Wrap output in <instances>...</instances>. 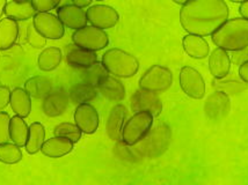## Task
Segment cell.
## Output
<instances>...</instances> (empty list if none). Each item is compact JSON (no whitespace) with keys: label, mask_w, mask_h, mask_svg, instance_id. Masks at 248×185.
Instances as JSON below:
<instances>
[{"label":"cell","mask_w":248,"mask_h":185,"mask_svg":"<svg viewBox=\"0 0 248 185\" xmlns=\"http://www.w3.org/2000/svg\"><path fill=\"white\" fill-rule=\"evenodd\" d=\"M224 0H189L180 10V23L188 34L210 36L229 20Z\"/></svg>","instance_id":"obj_1"},{"label":"cell","mask_w":248,"mask_h":185,"mask_svg":"<svg viewBox=\"0 0 248 185\" xmlns=\"http://www.w3.org/2000/svg\"><path fill=\"white\" fill-rule=\"evenodd\" d=\"M212 42L226 51H240L248 48V19L234 17L227 20L211 35Z\"/></svg>","instance_id":"obj_2"},{"label":"cell","mask_w":248,"mask_h":185,"mask_svg":"<svg viewBox=\"0 0 248 185\" xmlns=\"http://www.w3.org/2000/svg\"><path fill=\"white\" fill-rule=\"evenodd\" d=\"M172 131L166 123L153 122L152 128L140 142L131 146L134 153L141 157L155 158L160 157L170 147Z\"/></svg>","instance_id":"obj_3"},{"label":"cell","mask_w":248,"mask_h":185,"mask_svg":"<svg viewBox=\"0 0 248 185\" xmlns=\"http://www.w3.org/2000/svg\"><path fill=\"white\" fill-rule=\"evenodd\" d=\"M101 63L109 74L116 78H131L140 71L137 58L122 49H109L103 54Z\"/></svg>","instance_id":"obj_4"},{"label":"cell","mask_w":248,"mask_h":185,"mask_svg":"<svg viewBox=\"0 0 248 185\" xmlns=\"http://www.w3.org/2000/svg\"><path fill=\"white\" fill-rule=\"evenodd\" d=\"M152 114L149 111H138L134 116L126 119L122 131V142L128 145L129 147L140 142L153 125Z\"/></svg>","instance_id":"obj_5"},{"label":"cell","mask_w":248,"mask_h":185,"mask_svg":"<svg viewBox=\"0 0 248 185\" xmlns=\"http://www.w3.org/2000/svg\"><path fill=\"white\" fill-rule=\"evenodd\" d=\"M173 84V73L168 67L153 65L140 79V88L153 93H164Z\"/></svg>","instance_id":"obj_6"},{"label":"cell","mask_w":248,"mask_h":185,"mask_svg":"<svg viewBox=\"0 0 248 185\" xmlns=\"http://www.w3.org/2000/svg\"><path fill=\"white\" fill-rule=\"evenodd\" d=\"M72 42L77 46L96 52L107 48L109 36L103 29L91 25L75 30L72 34Z\"/></svg>","instance_id":"obj_7"},{"label":"cell","mask_w":248,"mask_h":185,"mask_svg":"<svg viewBox=\"0 0 248 185\" xmlns=\"http://www.w3.org/2000/svg\"><path fill=\"white\" fill-rule=\"evenodd\" d=\"M32 25L46 40H61L65 34L63 22L50 12H36L32 16Z\"/></svg>","instance_id":"obj_8"},{"label":"cell","mask_w":248,"mask_h":185,"mask_svg":"<svg viewBox=\"0 0 248 185\" xmlns=\"http://www.w3.org/2000/svg\"><path fill=\"white\" fill-rule=\"evenodd\" d=\"M180 86L190 99L201 100L205 95V81L196 69L190 66L182 67L180 71Z\"/></svg>","instance_id":"obj_9"},{"label":"cell","mask_w":248,"mask_h":185,"mask_svg":"<svg viewBox=\"0 0 248 185\" xmlns=\"http://www.w3.org/2000/svg\"><path fill=\"white\" fill-rule=\"evenodd\" d=\"M86 15L91 25L103 30L115 27L120 20L119 12L111 6L102 4L88 6Z\"/></svg>","instance_id":"obj_10"},{"label":"cell","mask_w":248,"mask_h":185,"mask_svg":"<svg viewBox=\"0 0 248 185\" xmlns=\"http://www.w3.org/2000/svg\"><path fill=\"white\" fill-rule=\"evenodd\" d=\"M130 108L134 113L149 111L153 117H158L162 113V102L156 93L140 88L132 94L130 99Z\"/></svg>","instance_id":"obj_11"},{"label":"cell","mask_w":248,"mask_h":185,"mask_svg":"<svg viewBox=\"0 0 248 185\" xmlns=\"http://www.w3.org/2000/svg\"><path fill=\"white\" fill-rule=\"evenodd\" d=\"M231 110L230 96L220 90L210 94L204 103V114L211 120H221L225 118Z\"/></svg>","instance_id":"obj_12"},{"label":"cell","mask_w":248,"mask_h":185,"mask_svg":"<svg viewBox=\"0 0 248 185\" xmlns=\"http://www.w3.org/2000/svg\"><path fill=\"white\" fill-rule=\"evenodd\" d=\"M75 123L82 133H95L100 123L99 113L91 103L78 104L75 111Z\"/></svg>","instance_id":"obj_13"},{"label":"cell","mask_w":248,"mask_h":185,"mask_svg":"<svg viewBox=\"0 0 248 185\" xmlns=\"http://www.w3.org/2000/svg\"><path fill=\"white\" fill-rule=\"evenodd\" d=\"M57 16L60 17L65 27L73 29V30L85 27L88 22L86 11H84V8L75 4L63 5L61 7H57Z\"/></svg>","instance_id":"obj_14"},{"label":"cell","mask_w":248,"mask_h":185,"mask_svg":"<svg viewBox=\"0 0 248 185\" xmlns=\"http://www.w3.org/2000/svg\"><path fill=\"white\" fill-rule=\"evenodd\" d=\"M70 98L63 88L52 89L46 98L43 99L42 109L46 116L58 117L65 113L69 105Z\"/></svg>","instance_id":"obj_15"},{"label":"cell","mask_w":248,"mask_h":185,"mask_svg":"<svg viewBox=\"0 0 248 185\" xmlns=\"http://www.w3.org/2000/svg\"><path fill=\"white\" fill-rule=\"evenodd\" d=\"M128 110L123 104H116L111 108L106 123V132L113 142H122L123 126L126 122Z\"/></svg>","instance_id":"obj_16"},{"label":"cell","mask_w":248,"mask_h":185,"mask_svg":"<svg viewBox=\"0 0 248 185\" xmlns=\"http://www.w3.org/2000/svg\"><path fill=\"white\" fill-rule=\"evenodd\" d=\"M209 71L215 79H224L231 71V58L226 50L217 48L209 55Z\"/></svg>","instance_id":"obj_17"},{"label":"cell","mask_w":248,"mask_h":185,"mask_svg":"<svg viewBox=\"0 0 248 185\" xmlns=\"http://www.w3.org/2000/svg\"><path fill=\"white\" fill-rule=\"evenodd\" d=\"M97 90L105 99L113 102H121L125 98V87L116 76L108 74L97 85Z\"/></svg>","instance_id":"obj_18"},{"label":"cell","mask_w":248,"mask_h":185,"mask_svg":"<svg viewBox=\"0 0 248 185\" xmlns=\"http://www.w3.org/2000/svg\"><path fill=\"white\" fill-rule=\"evenodd\" d=\"M182 46H184L186 54L194 59H204L210 55L209 43L200 35H186L182 40Z\"/></svg>","instance_id":"obj_19"},{"label":"cell","mask_w":248,"mask_h":185,"mask_svg":"<svg viewBox=\"0 0 248 185\" xmlns=\"http://www.w3.org/2000/svg\"><path fill=\"white\" fill-rule=\"evenodd\" d=\"M73 146H75V142H71L67 138L55 136L44 142L41 152L46 157L60 158L72 152Z\"/></svg>","instance_id":"obj_20"},{"label":"cell","mask_w":248,"mask_h":185,"mask_svg":"<svg viewBox=\"0 0 248 185\" xmlns=\"http://www.w3.org/2000/svg\"><path fill=\"white\" fill-rule=\"evenodd\" d=\"M66 63L70 66L76 67V69H87L92 66L93 64L97 63V55L95 51L80 48L76 44L73 48H71L66 54Z\"/></svg>","instance_id":"obj_21"},{"label":"cell","mask_w":248,"mask_h":185,"mask_svg":"<svg viewBox=\"0 0 248 185\" xmlns=\"http://www.w3.org/2000/svg\"><path fill=\"white\" fill-rule=\"evenodd\" d=\"M20 34L19 23L11 17L0 19V50L11 49L16 43Z\"/></svg>","instance_id":"obj_22"},{"label":"cell","mask_w":248,"mask_h":185,"mask_svg":"<svg viewBox=\"0 0 248 185\" xmlns=\"http://www.w3.org/2000/svg\"><path fill=\"white\" fill-rule=\"evenodd\" d=\"M35 13H36V10L32 6L31 0H25V1L12 0L7 2L5 7L6 16L16 21H27L35 15Z\"/></svg>","instance_id":"obj_23"},{"label":"cell","mask_w":248,"mask_h":185,"mask_svg":"<svg viewBox=\"0 0 248 185\" xmlns=\"http://www.w3.org/2000/svg\"><path fill=\"white\" fill-rule=\"evenodd\" d=\"M11 108L17 116L26 118L31 113V96L25 88H14L11 93Z\"/></svg>","instance_id":"obj_24"},{"label":"cell","mask_w":248,"mask_h":185,"mask_svg":"<svg viewBox=\"0 0 248 185\" xmlns=\"http://www.w3.org/2000/svg\"><path fill=\"white\" fill-rule=\"evenodd\" d=\"M63 54L60 48L50 46L44 49L37 57V67L43 72H51L61 65Z\"/></svg>","instance_id":"obj_25"},{"label":"cell","mask_w":248,"mask_h":185,"mask_svg":"<svg viewBox=\"0 0 248 185\" xmlns=\"http://www.w3.org/2000/svg\"><path fill=\"white\" fill-rule=\"evenodd\" d=\"M97 88L87 82H81L71 87L69 92L70 101L73 104L78 105L81 103H90L97 96Z\"/></svg>","instance_id":"obj_26"},{"label":"cell","mask_w":248,"mask_h":185,"mask_svg":"<svg viewBox=\"0 0 248 185\" xmlns=\"http://www.w3.org/2000/svg\"><path fill=\"white\" fill-rule=\"evenodd\" d=\"M46 142V128L41 123H31L29 125V134L26 142V151L28 154L34 155L41 152L43 143Z\"/></svg>","instance_id":"obj_27"},{"label":"cell","mask_w":248,"mask_h":185,"mask_svg":"<svg viewBox=\"0 0 248 185\" xmlns=\"http://www.w3.org/2000/svg\"><path fill=\"white\" fill-rule=\"evenodd\" d=\"M25 89L34 99H44L52 90V84L46 76H31L25 82Z\"/></svg>","instance_id":"obj_28"},{"label":"cell","mask_w":248,"mask_h":185,"mask_svg":"<svg viewBox=\"0 0 248 185\" xmlns=\"http://www.w3.org/2000/svg\"><path fill=\"white\" fill-rule=\"evenodd\" d=\"M29 134V126L27 123L23 120L22 117L16 114L14 117H11L10 123V136L11 140L14 143H16L20 147L26 146Z\"/></svg>","instance_id":"obj_29"},{"label":"cell","mask_w":248,"mask_h":185,"mask_svg":"<svg viewBox=\"0 0 248 185\" xmlns=\"http://www.w3.org/2000/svg\"><path fill=\"white\" fill-rule=\"evenodd\" d=\"M212 87L216 90H220V92H224L227 95H238V94H241L245 90L247 89L248 84L244 82L243 80H233V79H230V80H224V79H215L212 81Z\"/></svg>","instance_id":"obj_30"},{"label":"cell","mask_w":248,"mask_h":185,"mask_svg":"<svg viewBox=\"0 0 248 185\" xmlns=\"http://www.w3.org/2000/svg\"><path fill=\"white\" fill-rule=\"evenodd\" d=\"M22 151L14 142L0 143V162L5 164H16L22 160Z\"/></svg>","instance_id":"obj_31"},{"label":"cell","mask_w":248,"mask_h":185,"mask_svg":"<svg viewBox=\"0 0 248 185\" xmlns=\"http://www.w3.org/2000/svg\"><path fill=\"white\" fill-rule=\"evenodd\" d=\"M107 74V70L105 69L102 63H95L87 69H82L81 71V78L84 82H87V84L93 85L95 87H97V85Z\"/></svg>","instance_id":"obj_32"},{"label":"cell","mask_w":248,"mask_h":185,"mask_svg":"<svg viewBox=\"0 0 248 185\" xmlns=\"http://www.w3.org/2000/svg\"><path fill=\"white\" fill-rule=\"evenodd\" d=\"M54 136L64 137L70 139L71 142H78L81 139L82 132L78 126L72 123H61V124L56 125L54 128Z\"/></svg>","instance_id":"obj_33"},{"label":"cell","mask_w":248,"mask_h":185,"mask_svg":"<svg viewBox=\"0 0 248 185\" xmlns=\"http://www.w3.org/2000/svg\"><path fill=\"white\" fill-rule=\"evenodd\" d=\"M26 41L35 49H42L46 45V38L38 33L32 23L26 29Z\"/></svg>","instance_id":"obj_34"},{"label":"cell","mask_w":248,"mask_h":185,"mask_svg":"<svg viewBox=\"0 0 248 185\" xmlns=\"http://www.w3.org/2000/svg\"><path fill=\"white\" fill-rule=\"evenodd\" d=\"M10 123V114L5 111H0V143L8 142L11 140Z\"/></svg>","instance_id":"obj_35"},{"label":"cell","mask_w":248,"mask_h":185,"mask_svg":"<svg viewBox=\"0 0 248 185\" xmlns=\"http://www.w3.org/2000/svg\"><path fill=\"white\" fill-rule=\"evenodd\" d=\"M62 0H31L36 12H50L60 6Z\"/></svg>","instance_id":"obj_36"},{"label":"cell","mask_w":248,"mask_h":185,"mask_svg":"<svg viewBox=\"0 0 248 185\" xmlns=\"http://www.w3.org/2000/svg\"><path fill=\"white\" fill-rule=\"evenodd\" d=\"M11 93L10 88L6 86H0V111L6 109L11 101Z\"/></svg>","instance_id":"obj_37"},{"label":"cell","mask_w":248,"mask_h":185,"mask_svg":"<svg viewBox=\"0 0 248 185\" xmlns=\"http://www.w3.org/2000/svg\"><path fill=\"white\" fill-rule=\"evenodd\" d=\"M239 76L244 82L248 84V59L239 65Z\"/></svg>","instance_id":"obj_38"},{"label":"cell","mask_w":248,"mask_h":185,"mask_svg":"<svg viewBox=\"0 0 248 185\" xmlns=\"http://www.w3.org/2000/svg\"><path fill=\"white\" fill-rule=\"evenodd\" d=\"M239 13H240V15L245 17V19H248V0L241 2L240 7H239Z\"/></svg>","instance_id":"obj_39"},{"label":"cell","mask_w":248,"mask_h":185,"mask_svg":"<svg viewBox=\"0 0 248 185\" xmlns=\"http://www.w3.org/2000/svg\"><path fill=\"white\" fill-rule=\"evenodd\" d=\"M72 2L77 6H79V7H88V6H91V4L93 2V0H72Z\"/></svg>","instance_id":"obj_40"},{"label":"cell","mask_w":248,"mask_h":185,"mask_svg":"<svg viewBox=\"0 0 248 185\" xmlns=\"http://www.w3.org/2000/svg\"><path fill=\"white\" fill-rule=\"evenodd\" d=\"M6 5H7V0H0V19L2 17V14L5 13Z\"/></svg>","instance_id":"obj_41"},{"label":"cell","mask_w":248,"mask_h":185,"mask_svg":"<svg viewBox=\"0 0 248 185\" xmlns=\"http://www.w3.org/2000/svg\"><path fill=\"white\" fill-rule=\"evenodd\" d=\"M172 1L175 2V4L182 6V5H185L187 1H189V0H172Z\"/></svg>","instance_id":"obj_42"},{"label":"cell","mask_w":248,"mask_h":185,"mask_svg":"<svg viewBox=\"0 0 248 185\" xmlns=\"http://www.w3.org/2000/svg\"><path fill=\"white\" fill-rule=\"evenodd\" d=\"M231 2H239V4H241V2L246 1V0H230Z\"/></svg>","instance_id":"obj_43"},{"label":"cell","mask_w":248,"mask_h":185,"mask_svg":"<svg viewBox=\"0 0 248 185\" xmlns=\"http://www.w3.org/2000/svg\"><path fill=\"white\" fill-rule=\"evenodd\" d=\"M16 1H25V0H16Z\"/></svg>","instance_id":"obj_44"},{"label":"cell","mask_w":248,"mask_h":185,"mask_svg":"<svg viewBox=\"0 0 248 185\" xmlns=\"http://www.w3.org/2000/svg\"><path fill=\"white\" fill-rule=\"evenodd\" d=\"M96 1H103V0H96Z\"/></svg>","instance_id":"obj_45"}]
</instances>
